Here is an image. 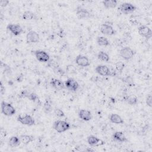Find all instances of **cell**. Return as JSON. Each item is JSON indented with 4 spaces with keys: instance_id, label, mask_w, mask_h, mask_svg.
<instances>
[{
    "instance_id": "obj_1",
    "label": "cell",
    "mask_w": 152,
    "mask_h": 152,
    "mask_svg": "<svg viewBox=\"0 0 152 152\" xmlns=\"http://www.w3.org/2000/svg\"><path fill=\"white\" fill-rule=\"evenodd\" d=\"M71 128L70 124L66 121L62 120H57L54 122L53 128L58 133L64 132Z\"/></svg>"
},
{
    "instance_id": "obj_2",
    "label": "cell",
    "mask_w": 152,
    "mask_h": 152,
    "mask_svg": "<svg viewBox=\"0 0 152 152\" xmlns=\"http://www.w3.org/2000/svg\"><path fill=\"white\" fill-rule=\"evenodd\" d=\"M1 112L7 116H11L14 115L15 112V109L14 107L11 104L5 101L1 102Z\"/></svg>"
},
{
    "instance_id": "obj_3",
    "label": "cell",
    "mask_w": 152,
    "mask_h": 152,
    "mask_svg": "<svg viewBox=\"0 0 152 152\" xmlns=\"http://www.w3.org/2000/svg\"><path fill=\"white\" fill-rule=\"evenodd\" d=\"M17 119L18 122L24 125L32 126L35 124L34 119L28 114L20 115L18 116Z\"/></svg>"
},
{
    "instance_id": "obj_4",
    "label": "cell",
    "mask_w": 152,
    "mask_h": 152,
    "mask_svg": "<svg viewBox=\"0 0 152 152\" xmlns=\"http://www.w3.org/2000/svg\"><path fill=\"white\" fill-rule=\"evenodd\" d=\"M119 10L124 14H128L133 12L136 10V7L129 2L122 3L119 8Z\"/></svg>"
},
{
    "instance_id": "obj_5",
    "label": "cell",
    "mask_w": 152,
    "mask_h": 152,
    "mask_svg": "<svg viewBox=\"0 0 152 152\" xmlns=\"http://www.w3.org/2000/svg\"><path fill=\"white\" fill-rule=\"evenodd\" d=\"M119 55L125 60H129L134 56V52L131 48L126 46L120 50Z\"/></svg>"
},
{
    "instance_id": "obj_6",
    "label": "cell",
    "mask_w": 152,
    "mask_h": 152,
    "mask_svg": "<svg viewBox=\"0 0 152 152\" xmlns=\"http://www.w3.org/2000/svg\"><path fill=\"white\" fill-rule=\"evenodd\" d=\"M138 32L141 36L145 37L146 39H149L152 36L151 29L145 25L140 26L138 28Z\"/></svg>"
},
{
    "instance_id": "obj_7",
    "label": "cell",
    "mask_w": 152,
    "mask_h": 152,
    "mask_svg": "<svg viewBox=\"0 0 152 152\" xmlns=\"http://www.w3.org/2000/svg\"><path fill=\"white\" fill-rule=\"evenodd\" d=\"M76 15L79 20L86 19L91 17V14L86 8L78 6L76 9Z\"/></svg>"
},
{
    "instance_id": "obj_8",
    "label": "cell",
    "mask_w": 152,
    "mask_h": 152,
    "mask_svg": "<svg viewBox=\"0 0 152 152\" xmlns=\"http://www.w3.org/2000/svg\"><path fill=\"white\" fill-rule=\"evenodd\" d=\"M36 58L40 62H47L50 59V56L49 54L44 50H37L34 52Z\"/></svg>"
},
{
    "instance_id": "obj_9",
    "label": "cell",
    "mask_w": 152,
    "mask_h": 152,
    "mask_svg": "<svg viewBox=\"0 0 152 152\" xmlns=\"http://www.w3.org/2000/svg\"><path fill=\"white\" fill-rule=\"evenodd\" d=\"M75 62L77 65L82 67H87L90 65V61L89 59L87 56L82 55H78L77 56L75 59Z\"/></svg>"
},
{
    "instance_id": "obj_10",
    "label": "cell",
    "mask_w": 152,
    "mask_h": 152,
    "mask_svg": "<svg viewBox=\"0 0 152 152\" xmlns=\"http://www.w3.org/2000/svg\"><path fill=\"white\" fill-rule=\"evenodd\" d=\"M39 34L33 30L28 31L26 35V42L27 43H36L39 42Z\"/></svg>"
},
{
    "instance_id": "obj_11",
    "label": "cell",
    "mask_w": 152,
    "mask_h": 152,
    "mask_svg": "<svg viewBox=\"0 0 152 152\" xmlns=\"http://www.w3.org/2000/svg\"><path fill=\"white\" fill-rule=\"evenodd\" d=\"M65 86L72 91H75L79 87V84L73 78H69L65 81Z\"/></svg>"
},
{
    "instance_id": "obj_12",
    "label": "cell",
    "mask_w": 152,
    "mask_h": 152,
    "mask_svg": "<svg viewBox=\"0 0 152 152\" xmlns=\"http://www.w3.org/2000/svg\"><path fill=\"white\" fill-rule=\"evenodd\" d=\"M7 28L15 36H18L23 32L22 27L18 24H9L7 26Z\"/></svg>"
},
{
    "instance_id": "obj_13",
    "label": "cell",
    "mask_w": 152,
    "mask_h": 152,
    "mask_svg": "<svg viewBox=\"0 0 152 152\" xmlns=\"http://www.w3.org/2000/svg\"><path fill=\"white\" fill-rule=\"evenodd\" d=\"M100 32L106 36H112L116 33L115 30L109 24H102L100 27Z\"/></svg>"
},
{
    "instance_id": "obj_14",
    "label": "cell",
    "mask_w": 152,
    "mask_h": 152,
    "mask_svg": "<svg viewBox=\"0 0 152 152\" xmlns=\"http://www.w3.org/2000/svg\"><path fill=\"white\" fill-rule=\"evenodd\" d=\"M87 142L88 144L92 147L94 146H99L104 144V142L101 139L94 135H89L87 137Z\"/></svg>"
},
{
    "instance_id": "obj_15",
    "label": "cell",
    "mask_w": 152,
    "mask_h": 152,
    "mask_svg": "<svg viewBox=\"0 0 152 152\" xmlns=\"http://www.w3.org/2000/svg\"><path fill=\"white\" fill-rule=\"evenodd\" d=\"M96 73L102 76H109V68L104 65H97L95 68Z\"/></svg>"
},
{
    "instance_id": "obj_16",
    "label": "cell",
    "mask_w": 152,
    "mask_h": 152,
    "mask_svg": "<svg viewBox=\"0 0 152 152\" xmlns=\"http://www.w3.org/2000/svg\"><path fill=\"white\" fill-rule=\"evenodd\" d=\"M78 116L84 121H89L93 118L91 112L86 109H81L78 112Z\"/></svg>"
},
{
    "instance_id": "obj_17",
    "label": "cell",
    "mask_w": 152,
    "mask_h": 152,
    "mask_svg": "<svg viewBox=\"0 0 152 152\" xmlns=\"http://www.w3.org/2000/svg\"><path fill=\"white\" fill-rule=\"evenodd\" d=\"M50 85L57 90H61L66 88L65 84L62 81L57 78H52L50 81Z\"/></svg>"
},
{
    "instance_id": "obj_18",
    "label": "cell",
    "mask_w": 152,
    "mask_h": 152,
    "mask_svg": "<svg viewBox=\"0 0 152 152\" xmlns=\"http://www.w3.org/2000/svg\"><path fill=\"white\" fill-rule=\"evenodd\" d=\"M112 138L115 141L124 142L127 141V139L124 134L121 131H116L113 133Z\"/></svg>"
},
{
    "instance_id": "obj_19",
    "label": "cell",
    "mask_w": 152,
    "mask_h": 152,
    "mask_svg": "<svg viewBox=\"0 0 152 152\" xmlns=\"http://www.w3.org/2000/svg\"><path fill=\"white\" fill-rule=\"evenodd\" d=\"M109 120L112 123L115 124H122L124 123L123 119L118 114L112 113L109 116Z\"/></svg>"
},
{
    "instance_id": "obj_20",
    "label": "cell",
    "mask_w": 152,
    "mask_h": 152,
    "mask_svg": "<svg viewBox=\"0 0 152 152\" xmlns=\"http://www.w3.org/2000/svg\"><path fill=\"white\" fill-rule=\"evenodd\" d=\"M19 138L20 139V141L21 143H23L24 145H27L31 142H33L34 140V138L33 136L31 135H26L23 134L19 136Z\"/></svg>"
},
{
    "instance_id": "obj_21",
    "label": "cell",
    "mask_w": 152,
    "mask_h": 152,
    "mask_svg": "<svg viewBox=\"0 0 152 152\" xmlns=\"http://www.w3.org/2000/svg\"><path fill=\"white\" fill-rule=\"evenodd\" d=\"M21 141L19 137L12 136L8 141V144L11 147H16L21 144Z\"/></svg>"
},
{
    "instance_id": "obj_22",
    "label": "cell",
    "mask_w": 152,
    "mask_h": 152,
    "mask_svg": "<svg viewBox=\"0 0 152 152\" xmlns=\"http://www.w3.org/2000/svg\"><path fill=\"white\" fill-rule=\"evenodd\" d=\"M102 4L107 9L114 8L117 6L118 1L116 0H105L102 1Z\"/></svg>"
},
{
    "instance_id": "obj_23",
    "label": "cell",
    "mask_w": 152,
    "mask_h": 152,
    "mask_svg": "<svg viewBox=\"0 0 152 152\" xmlns=\"http://www.w3.org/2000/svg\"><path fill=\"white\" fill-rule=\"evenodd\" d=\"M96 42L98 45L102 46H107L110 45V42L109 40L103 36H99L97 37Z\"/></svg>"
},
{
    "instance_id": "obj_24",
    "label": "cell",
    "mask_w": 152,
    "mask_h": 152,
    "mask_svg": "<svg viewBox=\"0 0 152 152\" xmlns=\"http://www.w3.org/2000/svg\"><path fill=\"white\" fill-rule=\"evenodd\" d=\"M36 16L30 11H26L22 14V18L24 20H33L36 19Z\"/></svg>"
},
{
    "instance_id": "obj_25",
    "label": "cell",
    "mask_w": 152,
    "mask_h": 152,
    "mask_svg": "<svg viewBox=\"0 0 152 152\" xmlns=\"http://www.w3.org/2000/svg\"><path fill=\"white\" fill-rule=\"evenodd\" d=\"M97 58L99 59L102 61L106 62H109V60H110L109 55L107 53H106V52H104L103 51H100L98 53V54H97Z\"/></svg>"
},
{
    "instance_id": "obj_26",
    "label": "cell",
    "mask_w": 152,
    "mask_h": 152,
    "mask_svg": "<svg viewBox=\"0 0 152 152\" xmlns=\"http://www.w3.org/2000/svg\"><path fill=\"white\" fill-rule=\"evenodd\" d=\"M43 112L46 114H49L52 111V106L49 100L46 99L45 102L44 103V104L43 106Z\"/></svg>"
},
{
    "instance_id": "obj_27",
    "label": "cell",
    "mask_w": 152,
    "mask_h": 152,
    "mask_svg": "<svg viewBox=\"0 0 152 152\" xmlns=\"http://www.w3.org/2000/svg\"><path fill=\"white\" fill-rule=\"evenodd\" d=\"M126 102L130 105H135L138 102V99L135 95H129L125 98Z\"/></svg>"
},
{
    "instance_id": "obj_28",
    "label": "cell",
    "mask_w": 152,
    "mask_h": 152,
    "mask_svg": "<svg viewBox=\"0 0 152 152\" xmlns=\"http://www.w3.org/2000/svg\"><path fill=\"white\" fill-rule=\"evenodd\" d=\"M115 67L116 71H118L119 73H122L125 68V64L123 62H118L115 64Z\"/></svg>"
},
{
    "instance_id": "obj_29",
    "label": "cell",
    "mask_w": 152,
    "mask_h": 152,
    "mask_svg": "<svg viewBox=\"0 0 152 152\" xmlns=\"http://www.w3.org/2000/svg\"><path fill=\"white\" fill-rule=\"evenodd\" d=\"M53 113L56 117L59 118H62L65 116V113L64 112L60 109L59 108H55L53 110Z\"/></svg>"
},
{
    "instance_id": "obj_30",
    "label": "cell",
    "mask_w": 152,
    "mask_h": 152,
    "mask_svg": "<svg viewBox=\"0 0 152 152\" xmlns=\"http://www.w3.org/2000/svg\"><path fill=\"white\" fill-rule=\"evenodd\" d=\"M30 93H31V91L29 90H23L20 93L19 97L20 98H28Z\"/></svg>"
},
{
    "instance_id": "obj_31",
    "label": "cell",
    "mask_w": 152,
    "mask_h": 152,
    "mask_svg": "<svg viewBox=\"0 0 152 152\" xmlns=\"http://www.w3.org/2000/svg\"><path fill=\"white\" fill-rule=\"evenodd\" d=\"M66 71L68 73H69V74H73V73H75L76 72V68L73 65H68L66 66Z\"/></svg>"
},
{
    "instance_id": "obj_32",
    "label": "cell",
    "mask_w": 152,
    "mask_h": 152,
    "mask_svg": "<svg viewBox=\"0 0 152 152\" xmlns=\"http://www.w3.org/2000/svg\"><path fill=\"white\" fill-rule=\"evenodd\" d=\"M28 100H31V101H33V102H36L37 99H38V96L37 95L34 93V92H31L30 93L28 98H27Z\"/></svg>"
},
{
    "instance_id": "obj_33",
    "label": "cell",
    "mask_w": 152,
    "mask_h": 152,
    "mask_svg": "<svg viewBox=\"0 0 152 152\" xmlns=\"http://www.w3.org/2000/svg\"><path fill=\"white\" fill-rule=\"evenodd\" d=\"M145 102H146V104L148 106H149L150 107L152 106V96L150 94L147 95V96L146 97Z\"/></svg>"
},
{
    "instance_id": "obj_34",
    "label": "cell",
    "mask_w": 152,
    "mask_h": 152,
    "mask_svg": "<svg viewBox=\"0 0 152 152\" xmlns=\"http://www.w3.org/2000/svg\"><path fill=\"white\" fill-rule=\"evenodd\" d=\"M109 76L113 77L116 75V72L115 69L113 67H109Z\"/></svg>"
},
{
    "instance_id": "obj_35",
    "label": "cell",
    "mask_w": 152,
    "mask_h": 152,
    "mask_svg": "<svg viewBox=\"0 0 152 152\" xmlns=\"http://www.w3.org/2000/svg\"><path fill=\"white\" fill-rule=\"evenodd\" d=\"M10 3V1L8 0H1L0 1V5L2 7H6L8 4Z\"/></svg>"
},
{
    "instance_id": "obj_36",
    "label": "cell",
    "mask_w": 152,
    "mask_h": 152,
    "mask_svg": "<svg viewBox=\"0 0 152 152\" xmlns=\"http://www.w3.org/2000/svg\"><path fill=\"white\" fill-rule=\"evenodd\" d=\"M5 87L4 86L2 81H1V83H0V92H1V95L4 94H5Z\"/></svg>"
}]
</instances>
